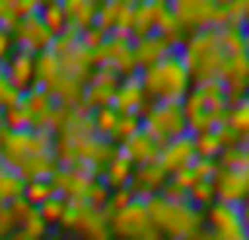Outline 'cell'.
<instances>
[{
    "mask_svg": "<svg viewBox=\"0 0 249 240\" xmlns=\"http://www.w3.org/2000/svg\"><path fill=\"white\" fill-rule=\"evenodd\" d=\"M65 206H68V200L59 197V191H55L53 197H46L40 206H37V216L43 219V222H62V216H65Z\"/></svg>",
    "mask_w": 249,
    "mask_h": 240,
    "instance_id": "5bb4252c",
    "label": "cell"
},
{
    "mask_svg": "<svg viewBox=\"0 0 249 240\" xmlns=\"http://www.w3.org/2000/svg\"><path fill=\"white\" fill-rule=\"evenodd\" d=\"M225 127L231 129V132H237L240 139L249 142V95H243L240 102H234V108H228Z\"/></svg>",
    "mask_w": 249,
    "mask_h": 240,
    "instance_id": "7c38bea8",
    "label": "cell"
},
{
    "mask_svg": "<svg viewBox=\"0 0 249 240\" xmlns=\"http://www.w3.org/2000/svg\"><path fill=\"white\" fill-rule=\"evenodd\" d=\"M194 160H197V145H194V139H188V136L163 145L160 148V157H157V163L166 172H172V176H178L181 169H188Z\"/></svg>",
    "mask_w": 249,
    "mask_h": 240,
    "instance_id": "5b68a950",
    "label": "cell"
},
{
    "mask_svg": "<svg viewBox=\"0 0 249 240\" xmlns=\"http://www.w3.org/2000/svg\"><path fill=\"white\" fill-rule=\"evenodd\" d=\"M65 18H74L80 25H89L95 18V0H65Z\"/></svg>",
    "mask_w": 249,
    "mask_h": 240,
    "instance_id": "4fadbf2b",
    "label": "cell"
},
{
    "mask_svg": "<svg viewBox=\"0 0 249 240\" xmlns=\"http://www.w3.org/2000/svg\"><path fill=\"white\" fill-rule=\"evenodd\" d=\"M111 216V234L123 240H160L163 234L154 228V219L148 213L145 197H132L126 206L114 209Z\"/></svg>",
    "mask_w": 249,
    "mask_h": 240,
    "instance_id": "3957f363",
    "label": "cell"
},
{
    "mask_svg": "<svg viewBox=\"0 0 249 240\" xmlns=\"http://www.w3.org/2000/svg\"><path fill=\"white\" fill-rule=\"evenodd\" d=\"M243 46H246V53H249V25L243 28Z\"/></svg>",
    "mask_w": 249,
    "mask_h": 240,
    "instance_id": "ac0fdd59",
    "label": "cell"
},
{
    "mask_svg": "<svg viewBox=\"0 0 249 240\" xmlns=\"http://www.w3.org/2000/svg\"><path fill=\"white\" fill-rule=\"evenodd\" d=\"M16 102V86L9 83V74L0 71V105H13Z\"/></svg>",
    "mask_w": 249,
    "mask_h": 240,
    "instance_id": "9a60e30c",
    "label": "cell"
},
{
    "mask_svg": "<svg viewBox=\"0 0 249 240\" xmlns=\"http://www.w3.org/2000/svg\"><path fill=\"white\" fill-rule=\"evenodd\" d=\"M132 172H136V163H132L126 154H114L111 160H108V188H123V185H129L132 182Z\"/></svg>",
    "mask_w": 249,
    "mask_h": 240,
    "instance_id": "8fae6325",
    "label": "cell"
},
{
    "mask_svg": "<svg viewBox=\"0 0 249 240\" xmlns=\"http://www.w3.org/2000/svg\"><path fill=\"white\" fill-rule=\"evenodd\" d=\"M169 172L160 166V163H142V166H136V172H132V194L136 197H151V194H160V188H163Z\"/></svg>",
    "mask_w": 249,
    "mask_h": 240,
    "instance_id": "8992f818",
    "label": "cell"
},
{
    "mask_svg": "<svg viewBox=\"0 0 249 240\" xmlns=\"http://www.w3.org/2000/svg\"><path fill=\"white\" fill-rule=\"evenodd\" d=\"M188 83H191V71L178 53L163 55L157 65L145 68V77H142L145 95H154L157 102H178L188 92Z\"/></svg>",
    "mask_w": 249,
    "mask_h": 240,
    "instance_id": "7a4b0ae2",
    "label": "cell"
},
{
    "mask_svg": "<svg viewBox=\"0 0 249 240\" xmlns=\"http://www.w3.org/2000/svg\"><path fill=\"white\" fill-rule=\"evenodd\" d=\"M0 129H3V120H0ZM0 139H3V132H0Z\"/></svg>",
    "mask_w": 249,
    "mask_h": 240,
    "instance_id": "d6986e66",
    "label": "cell"
},
{
    "mask_svg": "<svg viewBox=\"0 0 249 240\" xmlns=\"http://www.w3.org/2000/svg\"><path fill=\"white\" fill-rule=\"evenodd\" d=\"M123 154L136 163V166H142V163H154L160 157V145L148 136L145 129H139V132H132V136L123 142Z\"/></svg>",
    "mask_w": 249,
    "mask_h": 240,
    "instance_id": "9c48e42d",
    "label": "cell"
},
{
    "mask_svg": "<svg viewBox=\"0 0 249 240\" xmlns=\"http://www.w3.org/2000/svg\"><path fill=\"white\" fill-rule=\"evenodd\" d=\"M53 40V31L46 28L43 22V16H34V13H28L22 18V25H18V43H22V50H40V46H46Z\"/></svg>",
    "mask_w": 249,
    "mask_h": 240,
    "instance_id": "ba28073f",
    "label": "cell"
},
{
    "mask_svg": "<svg viewBox=\"0 0 249 240\" xmlns=\"http://www.w3.org/2000/svg\"><path fill=\"white\" fill-rule=\"evenodd\" d=\"M148 213L154 219V228L169 240H191L200 228H203V213L191 203L188 194H151L145 197Z\"/></svg>",
    "mask_w": 249,
    "mask_h": 240,
    "instance_id": "6da1fadb",
    "label": "cell"
},
{
    "mask_svg": "<svg viewBox=\"0 0 249 240\" xmlns=\"http://www.w3.org/2000/svg\"><path fill=\"white\" fill-rule=\"evenodd\" d=\"M142 129H145L157 145H169V142L181 139L185 129H188L185 108H181L178 102H157V105H151L148 114H145V127H142Z\"/></svg>",
    "mask_w": 249,
    "mask_h": 240,
    "instance_id": "277c9868",
    "label": "cell"
},
{
    "mask_svg": "<svg viewBox=\"0 0 249 240\" xmlns=\"http://www.w3.org/2000/svg\"><path fill=\"white\" fill-rule=\"evenodd\" d=\"M172 53V43L166 40V37L160 34H145L139 43H132V55H136V65H142V68H151V65H157L163 55Z\"/></svg>",
    "mask_w": 249,
    "mask_h": 240,
    "instance_id": "52a82bcc",
    "label": "cell"
},
{
    "mask_svg": "<svg viewBox=\"0 0 249 240\" xmlns=\"http://www.w3.org/2000/svg\"><path fill=\"white\" fill-rule=\"evenodd\" d=\"M240 209H243V222H246V231H249V197H246V203Z\"/></svg>",
    "mask_w": 249,
    "mask_h": 240,
    "instance_id": "e0dca14e",
    "label": "cell"
},
{
    "mask_svg": "<svg viewBox=\"0 0 249 240\" xmlns=\"http://www.w3.org/2000/svg\"><path fill=\"white\" fill-rule=\"evenodd\" d=\"M9 83L16 86V90H25V86H31L37 80V59L28 50H18L13 59H9Z\"/></svg>",
    "mask_w": 249,
    "mask_h": 240,
    "instance_id": "30bf717a",
    "label": "cell"
},
{
    "mask_svg": "<svg viewBox=\"0 0 249 240\" xmlns=\"http://www.w3.org/2000/svg\"><path fill=\"white\" fill-rule=\"evenodd\" d=\"M9 50H13V37H9L3 28H0V59H6Z\"/></svg>",
    "mask_w": 249,
    "mask_h": 240,
    "instance_id": "2e32d148",
    "label": "cell"
}]
</instances>
